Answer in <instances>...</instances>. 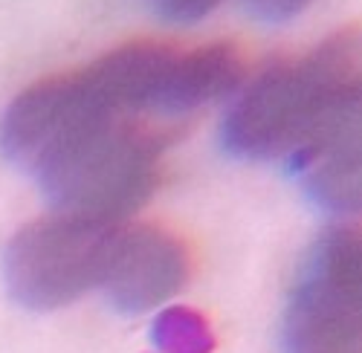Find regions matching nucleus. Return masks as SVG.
Returning a JSON list of instances; mask_svg holds the SVG:
<instances>
[{
	"mask_svg": "<svg viewBox=\"0 0 362 353\" xmlns=\"http://www.w3.org/2000/svg\"><path fill=\"white\" fill-rule=\"evenodd\" d=\"M171 131L136 110L116 52L23 90L0 122V145L58 205L122 223L151 197Z\"/></svg>",
	"mask_w": 362,
	"mask_h": 353,
	"instance_id": "1",
	"label": "nucleus"
},
{
	"mask_svg": "<svg viewBox=\"0 0 362 353\" xmlns=\"http://www.w3.org/2000/svg\"><path fill=\"white\" fill-rule=\"evenodd\" d=\"M362 38L348 26L308 55L264 70L232 107L223 142L235 157H293L339 116L359 110Z\"/></svg>",
	"mask_w": 362,
	"mask_h": 353,
	"instance_id": "2",
	"label": "nucleus"
},
{
	"mask_svg": "<svg viewBox=\"0 0 362 353\" xmlns=\"http://www.w3.org/2000/svg\"><path fill=\"white\" fill-rule=\"evenodd\" d=\"M119 226L73 212L26 223L4 258L12 299L29 310H55L99 287Z\"/></svg>",
	"mask_w": 362,
	"mask_h": 353,
	"instance_id": "3",
	"label": "nucleus"
},
{
	"mask_svg": "<svg viewBox=\"0 0 362 353\" xmlns=\"http://www.w3.org/2000/svg\"><path fill=\"white\" fill-rule=\"evenodd\" d=\"M290 353L362 350V267L356 229H330L313 246L287 307Z\"/></svg>",
	"mask_w": 362,
	"mask_h": 353,
	"instance_id": "4",
	"label": "nucleus"
},
{
	"mask_svg": "<svg viewBox=\"0 0 362 353\" xmlns=\"http://www.w3.org/2000/svg\"><path fill=\"white\" fill-rule=\"evenodd\" d=\"M192 275V252L180 234L163 226H119L102 289L122 313H145L168 301Z\"/></svg>",
	"mask_w": 362,
	"mask_h": 353,
	"instance_id": "5",
	"label": "nucleus"
},
{
	"mask_svg": "<svg viewBox=\"0 0 362 353\" xmlns=\"http://www.w3.org/2000/svg\"><path fill=\"white\" fill-rule=\"evenodd\" d=\"M296 168L305 186L325 209L356 212L359 209V110H351L316 133L298 154Z\"/></svg>",
	"mask_w": 362,
	"mask_h": 353,
	"instance_id": "6",
	"label": "nucleus"
},
{
	"mask_svg": "<svg viewBox=\"0 0 362 353\" xmlns=\"http://www.w3.org/2000/svg\"><path fill=\"white\" fill-rule=\"evenodd\" d=\"M247 73V61L235 44H206L174 52L165 81L163 113L183 116L235 90Z\"/></svg>",
	"mask_w": 362,
	"mask_h": 353,
	"instance_id": "7",
	"label": "nucleus"
},
{
	"mask_svg": "<svg viewBox=\"0 0 362 353\" xmlns=\"http://www.w3.org/2000/svg\"><path fill=\"white\" fill-rule=\"evenodd\" d=\"M157 353H215V333L203 313L192 307H165L151 328Z\"/></svg>",
	"mask_w": 362,
	"mask_h": 353,
	"instance_id": "8",
	"label": "nucleus"
},
{
	"mask_svg": "<svg viewBox=\"0 0 362 353\" xmlns=\"http://www.w3.org/2000/svg\"><path fill=\"white\" fill-rule=\"evenodd\" d=\"M163 18L168 20H180V23H189V20H200L212 12L221 0H148Z\"/></svg>",
	"mask_w": 362,
	"mask_h": 353,
	"instance_id": "9",
	"label": "nucleus"
},
{
	"mask_svg": "<svg viewBox=\"0 0 362 353\" xmlns=\"http://www.w3.org/2000/svg\"><path fill=\"white\" fill-rule=\"evenodd\" d=\"M316 0H244V6L250 9V15L269 20V23H281L296 18L298 12H305Z\"/></svg>",
	"mask_w": 362,
	"mask_h": 353,
	"instance_id": "10",
	"label": "nucleus"
}]
</instances>
